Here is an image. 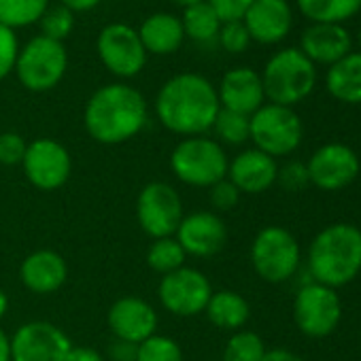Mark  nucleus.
Returning a JSON list of instances; mask_svg holds the SVG:
<instances>
[{"label": "nucleus", "mask_w": 361, "mask_h": 361, "mask_svg": "<svg viewBox=\"0 0 361 361\" xmlns=\"http://www.w3.org/2000/svg\"><path fill=\"white\" fill-rule=\"evenodd\" d=\"M211 295V281L196 268H178L164 274L159 283V302L176 317H196L204 312Z\"/></svg>", "instance_id": "11"}, {"label": "nucleus", "mask_w": 361, "mask_h": 361, "mask_svg": "<svg viewBox=\"0 0 361 361\" xmlns=\"http://www.w3.org/2000/svg\"><path fill=\"white\" fill-rule=\"evenodd\" d=\"M136 217L147 236L153 240L168 238L176 234L180 221H183V202L172 185L153 180L138 194Z\"/></svg>", "instance_id": "10"}, {"label": "nucleus", "mask_w": 361, "mask_h": 361, "mask_svg": "<svg viewBox=\"0 0 361 361\" xmlns=\"http://www.w3.org/2000/svg\"><path fill=\"white\" fill-rule=\"evenodd\" d=\"M262 361H304L300 355H295L293 350H287V348H272V350H266L264 359Z\"/></svg>", "instance_id": "42"}, {"label": "nucleus", "mask_w": 361, "mask_h": 361, "mask_svg": "<svg viewBox=\"0 0 361 361\" xmlns=\"http://www.w3.org/2000/svg\"><path fill=\"white\" fill-rule=\"evenodd\" d=\"M217 96H219L221 109L251 117L259 106H264V100H266L262 75L245 66L232 68L224 75Z\"/></svg>", "instance_id": "20"}, {"label": "nucleus", "mask_w": 361, "mask_h": 361, "mask_svg": "<svg viewBox=\"0 0 361 361\" xmlns=\"http://www.w3.org/2000/svg\"><path fill=\"white\" fill-rule=\"evenodd\" d=\"M266 355V344L255 331L238 329L224 348V361H262Z\"/></svg>", "instance_id": "31"}, {"label": "nucleus", "mask_w": 361, "mask_h": 361, "mask_svg": "<svg viewBox=\"0 0 361 361\" xmlns=\"http://www.w3.org/2000/svg\"><path fill=\"white\" fill-rule=\"evenodd\" d=\"M49 9V0H0V24L24 28L37 24Z\"/></svg>", "instance_id": "28"}, {"label": "nucleus", "mask_w": 361, "mask_h": 361, "mask_svg": "<svg viewBox=\"0 0 361 361\" xmlns=\"http://www.w3.org/2000/svg\"><path fill=\"white\" fill-rule=\"evenodd\" d=\"M219 96L213 83L196 73H183L168 79L155 100L157 119L174 134L202 136L215 123Z\"/></svg>", "instance_id": "1"}, {"label": "nucleus", "mask_w": 361, "mask_h": 361, "mask_svg": "<svg viewBox=\"0 0 361 361\" xmlns=\"http://www.w3.org/2000/svg\"><path fill=\"white\" fill-rule=\"evenodd\" d=\"M204 312L215 327L238 331L249 321L251 306L240 293L232 289H221V291H213Z\"/></svg>", "instance_id": "25"}, {"label": "nucleus", "mask_w": 361, "mask_h": 361, "mask_svg": "<svg viewBox=\"0 0 361 361\" xmlns=\"http://www.w3.org/2000/svg\"><path fill=\"white\" fill-rule=\"evenodd\" d=\"M243 24L251 41L262 45H276L291 30V7L287 0H255L245 13Z\"/></svg>", "instance_id": "18"}, {"label": "nucleus", "mask_w": 361, "mask_h": 361, "mask_svg": "<svg viewBox=\"0 0 361 361\" xmlns=\"http://www.w3.org/2000/svg\"><path fill=\"white\" fill-rule=\"evenodd\" d=\"M138 39H140L145 51H151L157 56H168L183 45L185 30L178 18H174L170 13H155L142 22V26L138 30Z\"/></svg>", "instance_id": "23"}, {"label": "nucleus", "mask_w": 361, "mask_h": 361, "mask_svg": "<svg viewBox=\"0 0 361 361\" xmlns=\"http://www.w3.org/2000/svg\"><path fill=\"white\" fill-rule=\"evenodd\" d=\"M136 361H183V350L172 338L153 334L136 346Z\"/></svg>", "instance_id": "32"}, {"label": "nucleus", "mask_w": 361, "mask_h": 361, "mask_svg": "<svg viewBox=\"0 0 361 361\" xmlns=\"http://www.w3.org/2000/svg\"><path fill=\"white\" fill-rule=\"evenodd\" d=\"M85 130L102 145H119L136 136L147 123V102L138 90L111 83L92 94L85 104Z\"/></svg>", "instance_id": "2"}, {"label": "nucleus", "mask_w": 361, "mask_h": 361, "mask_svg": "<svg viewBox=\"0 0 361 361\" xmlns=\"http://www.w3.org/2000/svg\"><path fill=\"white\" fill-rule=\"evenodd\" d=\"M22 166L37 190L54 192L68 180L73 161L64 145L51 138H39L28 145Z\"/></svg>", "instance_id": "13"}, {"label": "nucleus", "mask_w": 361, "mask_h": 361, "mask_svg": "<svg viewBox=\"0 0 361 361\" xmlns=\"http://www.w3.org/2000/svg\"><path fill=\"white\" fill-rule=\"evenodd\" d=\"M342 319V302L336 289L321 283H304L293 298L295 327L308 338H327Z\"/></svg>", "instance_id": "9"}, {"label": "nucleus", "mask_w": 361, "mask_h": 361, "mask_svg": "<svg viewBox=\"0 0 361 361\" xmlns=\"http://www.w3.org/2000/svg\"><path fill=\"white\" fill-rule=\"evenodd\" d=\"M228 166L230 161L224 147L207 136L180 140L170 155V168L176 178L194 188H213L228 176Z\"/></svg>", "instance_id": "5"}, {"label": "nucleus", "mask_w": 361, "mask_h": 361, "mask_svg": "<svg viewBox=\"0 0 361 361\" xmlns=\"http://www.w3.org/2000/svg\"><path fill=\"white\" fill-rule=\"evenodd\" d=\"M219 43L230 54H243L249 47L251 37H249V32H247L243 22H228V24H221Z\"/></svg>", "instance_id": "36"}, {"label": "nucleus", "mask_w": 361, "mask_h": 361, "mask_svg": "<svg viewBox=\"0 0 361 361\" xmlns=\"http://www.w3.org/2000/svg\"><path fill=\"white\" fill-rule=\"evenodd\" d=\"M279 164L259 149L238 153L228 166V178L240 194H264L276 183Z\"/></svg>", "instance_id": "19"}, {"label": "nucleus", "mask_w": 361, "mask_h": 361, "mask_svg": "<svg viewBox=\"0 0 361 361\" xmlns=\"http://www.w3.org/2000/svg\"><path fill=\"white\" fill-rule=\"evenodd\" d=\"M207 3L215 9L221 24H228V22H243L245 13L255 0H207Z\"/></svg>", "instance_id": "38"}, {"label": "nucleus", "mask_w": 361, "mask_h": 361, "mask_svg": "<svg viewBox=\"0 0 361 361\" xmlns=\"http://www.w3.org/2000/svg\"><path fill=\"white\" fill-rule=\"evenodd\" d=\"M7 308H9V298H7V293L3 289H0V319L5 317Z\"/></svg>", "instance_id": "45"}, {"label": "nucleus", "mask_w": 361, "mask_h": 361, "mask_svg": "<svg viewBox=\"0 0 361 361\" xmlns=\"http://www.w3.org/2000/svg\"><path fill=\"white\" fill-rule=\"evenodd\" d=\"M0 361H11V338L0 329Z\"/></svg>", "instance_id": "44"}, {"label": "nucleus", "mask_w": 361, "mask_h": 361, "mask_svg": "<svg viewBox=\"0 0 361 361\" xmlns=\"http://www.w3.org/2000/svg\"><path fill=\"white\" fill-rule=\"evenodd\" d=\"M357 43H359V51H361V30H359V37H357Z\"/></svg>", "instance_id": "47"}, {"label": "nucleus", "mask_w": 361, "mask_h": 361, "mask_svg": "<svg viewBox=\"0 0 361 361\" xmlns=\"http://www.w3.org/2000/svg\"><path fill=\"white\" fill-rule=\"evenodd\" d=\"M170 3H174V5H178V7H192V5H198V3H202V0H170Z\"/></svg>", "instance_id": "46"}, {"label": "nucleus", "mask_w": 361, "mask_h": 361, "mask_svg": "<svg viewBox=\"0 0 361 361\" xmlns=\"http://www.w3.org/2000/svg\"><path fill=\"white\" fill-rule=\"evenodd\" d=\"M176 240L188 255L215 257L228 243V228L219 215L198 211L183 217L176 230Z\"/></svg>", "instance_id": "16"}, {"label": "nucleus", "mask_w": 361, "mask_h": 361, "mask_svg": "<svg viewBox=\"0 0 361 361\" xmlns=\"http://www.w3.org/2000/svg\"><path fill=\"white\" fill-rule=\"evenodd\" d=\"M213 130L217 134V138L226 145H243L251 138V117L228 111V109H219Z\"/></svg>", "instance_id": "30"}, {"label": "nucleus", "mask_w": 361, "mask_h": 361, "mask_svg": "<svg viewBox=\"0 0 361 361\" xmlns=\"http://www.w3.org/2000/svg\"><path fill=\"white\" fill-rule=\"evenodd\" d=\"M96 47L102 64L117 77H134L145 68L147 51L138 32L128 24H109L102 28Z\"/></svg>", "instance_id": "15"}, {"label": "nucleus", "mask_w": 361, "mask_h": 361, "mask_svg": "<svg viewBox=\"0 0 361 361\" xmlns=\"http://www.w3.org/2000/svg\"><path fill=\"white\" fill-rule=\"evenodd\" d=\"M312 24H342L361 11V0H295Z\"/></svg>", "instance_id": "26"}, {"label": "nucleus", "mask_w": 361, "mask_h": 361, "mask_svg": "<svg viewBox=\"0 0 361 361\" xmlns=\"http://www.w3.org/2000/svg\"><path fill=\"white\" fill-rule=\"evenodd\" d=\"M136 346L138 344L123 342V340L115 338V342L109 348V355H111L113 361H136Z\"/></svg>", "instance_id": "40"}, {"label": "nucleus", "mask_w": 361, "mask_h": 361, "mask_svg": "<svg viewBox=\"0 0 361 361\" xmlns=\"http://www.w3.org/2000/svg\"><path fill=\"white\" fill-rule=\"evenodd\" d=\"M26 140L16 132H3L0 134V164L3 166H18L24 161L26 155Z\"/></svg>", "instance_id": "37"}, {"label": "nucleus", "mask_w": 361, "mask_h": 361, "mask_svg": "<svg viewBox=\"0 0 361 361\" xmlns=\"http://www.w3.org/2000/svg\"><path fill=\"white\" fill-rule=\"evenodd\" d=\"M64 361H104V357L87 346H73Z\"/></svg>", "instance_id": "41"}, {"label": "nucleus", "mask_w": 361, "mask_h": 361, "mask_svg": "<svg viewBox=\"0 0 361 361\" xmlns=\"http://www.w3.org/2000/svg\"><path fill=\"white\" fill-rule=\"evenodd\" d=\"M302 262L300 243L295 236L281 228L268 226L257 232L251 245V264L259 279L266 283H285L289 281Z\"/></svg>", "instance_id": "6"}, {"label": "nucleus", "mask_w": 361, "mask_h": 361, "mask_svg": "<svg viewBox=\"0 0 361 361\" xmlns=\"http://www.w3.org/2000/svg\"><path fill=\"white\" fill-rule=\"evenodd\" d=\"M18 54H20V47H18L16 32L0 24V81L16 68Z\"/></svg>", "instance_id": "35"}, {"label": "nucleus", "mask_w": 361, "mask_h": 361, "mask_svg": "<svg viewBox=\"0 0 361 361\" xmlns=\"http://www.w3.org/2000/svg\"><path fill=\"white\" fill-rule=\"evenodd\" d=\"M300 51L312 64L331 66L350 54V35L340 24H312L302 32Z\"/></svg>", "instance_id": "21"}, {"label": "nucleus", "mask_w": 361, "mask_h": 361, "mask_svg": "<svg viewBox=\"0 0 361 361\" xmlns=\"http://www.w3.org/2000/svg\"><path fill=\"white\" fill-rule=\"evenodd\" d=\"M98 3L100 0H62V7H66L68 11H90Z\"/></svg>", "instance_id": "43"}, {"label": "nucleus", "mask_w": 361, "mask_h": 361, "mask_svg": "<svg viewBox=\"0 0 361 361\" xmlns=\"http://www.w3.org/2000/svg\"><path fill=\"white\" fill-rule=\"evenodd\" d=\"M22 283L39 295H47L58 291L68 276V268L66 262L60 253L43 249V251H35L30 253L20 270Z\"/></svg>", "instance_id": "22"}, {"label": "nucleus", "mask_w": 361, "mask_h": 361, "mask_svg": "<svg viewBox=\"0 0 361 361\" xmlns=\"http://www.w3.org/2000/svg\"><path fill=\"white\" fill-rule=\"evenodd\" d=\"M71 338L49 321H30L11 338V361H64Z\"/></svg>", "instance_id": "14"}, {"label": "nucleus", "mask_w": 361, "mask_h": 361, "mask_svg": "<svg viewBox=\"0 0 361 361\" xmlns=\"http://www.w3.org/2000/svg\"><path fill=\"white\" fill-rule=\"evenodd\" d=\"M73 26H75L73 11H68L62 5L60 7H54V9H47L45 16L41 18L43 37H47L51 41H58V43H62L73 32Z\"/></svg>", "instance_id": "33"}, {"label": "nucleus", "mask_w": 361, "mask_h": 361, "mask_svg": "<svg viewBox=\"0 0 361 361\" xmlns=\"http://www.w3.org/2000/svg\"><path fill=\"white\" fill-rule=\"evenodd\" d=\"M68 66V54L62 43L47 37H35L18 54L16 73L30 92H47L56 87Z\"/></svg>", "instance_id": "8"}, {"label": "nucleus", "mask_w": 361, "mask_h": 361, "mask_svg": "<svg viewBox=\"0 0 361 361\" xmlns=\"http://www.w3.org/2000/svg\"><path fill=\"white\" fill-rule=\"evenodd\" d=\"M304 136V126L300 115L291 106L264 104L251 115V138L255 149L270 157H281L293 153Z\"/></svg>", "instance_id": "7"}, {"label": "nucleus", "mask_w": 361, "mask_h": 361, "mask_svg": "<svg viewBox=\"0 0 361 361\" xmlns=\"http://www.w3.org/2000/svg\"><path fill=\"white\" fill-rule=\"evenodd\" d=\"M185 257H188V253L172 236L153 240L147 251V264L157 274H170L178 268H183Z\"/></svg>", "instance_id": "29"}, {"label": "nucleus", "mask_w": 361, "mask_h": 361, "mask_svg": "<svg viewBox=\"0 0 361 361\" xmlns=\"http://www.w3.org/2000/svg\"><path fill=\"white\" fill-rule=\"evenodd\" d=\"M276 183H279L285 192H291V194L306 190V188L310 185L306 164H302V161H287L283 168H279Z\"/></svg>", "instance_id": "34"}, {"label": "nucleus", "mask_w": 361, "mask_h": 361, "mask_svg": "<svg viewBox=\"0 0 361 361\" xmlns=\"http://www.w3.org/2000/svg\"><path fill=\"white\" fill-rule=\"evenodd\" d=\"M180 24H183L185 35L194 39L196 43H211L219 37V30H221V20L207 0L188 7Z\"/></svg>", "instance_id": "27"}, {"label": "nucleus", "mask_w": 361, "mask_h": 361, "mask_svg": "<svg viewBox=\"0 0 361 361\" xmlns=\"http://www.w3.org/2000/svg\"><path fill=\"white\" fill-rule=\"evenodd\" d=\"M264 94L272 104L293 106L308 98L317 85V66L295 47L274 54L262 73Z\"/></svg>", "instance_id": "4"}, {"label": "nucleus", "mask_w": 361, "mask_h": 361, "mask_svg": "<svg viewBox=\"0 0 361 361\" xmlns=\"http://www.w3.org/2000/svg\"><path fill=\"white\" fill-rule=\"evenodd\" d=\"M209 190H211V204L217 211H232L240 200V192L230 178H221L219 183H215Z\"/></svg>", "instance_id": "39"}, {"label": "nucleus", "mask_w": 361, "mask_h": 361, "mask_svg": "<svg viewBox=\"0 0 361 361\" xmlns=\"http://www.w3.org/2000/svg\"><path fill=\"white\" fill-rule=\"evenodd\" d=\"M325 87L344 104H361V51H350L327 68Z\"/></svg>", "instance_id": "24"}, {"label": "nucleus", "mask_w": 361, "mask_h": 361, "mask_svg": "<svg viewBox=\"0 0 361 361\" xmlns=\"http://www.w3.org/2000/svg\"><path fill=\"white\" fill-rule=\"evenodd\" d=\"M310 185L321 192H340L359 176L361 161L355 149L342 142L321 145L306 161Z\"/></svg>", "instance_id": "12"}, {"label": "nucleus", "mask_w": 361, "mask_h": 361, "mask_svg": "<svg viewBox=\"0 0 361 361\" xmlns=\"http://www.w3.org/2000/svg\"><path fill=\"white\" fill-rule=\"evenodd\" d=\"M109 327L117 340L140 344L157 329V312L142 298H121L109 308Z\"/></svg>", "instance_id": "17"}, {"label": "nucleus", "mask_w": 361, "mask_h": 361, "mask_svg": "<svg viewBox=\"0 0 361 361\" xmlns=\"http://www.w3.org/2000/svg\"><path fill=\"white\" fill-rule=\"evenodd\" d=\"M310 281L338 289L361 272V230L353 224H331L310 243L306 255Z\"/></svg>", "instance_id": "3"}]
</instances>
